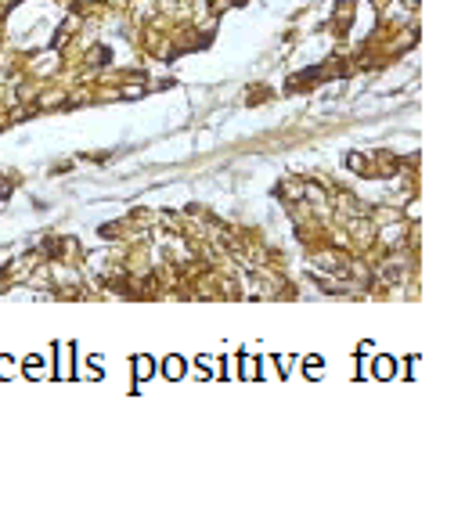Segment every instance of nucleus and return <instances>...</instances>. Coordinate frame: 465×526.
I'll use <instances>...</instances> for the list:
<instances>
[{"instance_id": "1", "label": "nucleus", "mask_w": 465, "mask_h": 526, "mask_svg": "<svg viewBox=\"0 0 465 526\" xmlns=\"http://www.w3.org/2000/svg\"><path fill=\"white\" fill-rule=\"evenodd\" d=\"M166 375L170 378H180V375H184V361H180V357H170V361H166Z\"/></svg>"}, {"instance_id": "2", "label": "nucleus", "mask_w": 465, "mask_h": 526, "mask_svg": "<svg viewBox=\"0 0 465 526\" xmlns=\"http://www.w3.org/2000/svg\"><path fill=\"white\" fill-rule=\"evenodd\" d=\"M134 368H137V375H144V378L152 375V361H148V357H137V361H134Z\"/></svg>"}, {"instance_id": "3", "label": "nucleus", "mask_w": 465, "mask_h": 526, "mask_svg": "<svg viewBox=\"0 0 465 526\" xmlns=\"http://www.w3.org/2000/svg\"><path fill=\"white\" fill-rule=\"evenodd\" d=\"M389 368H393V364H389L386 357H382V361H379V375H382V378H386V375H393V371H389Z\"/></svg>"}]
</instances>
